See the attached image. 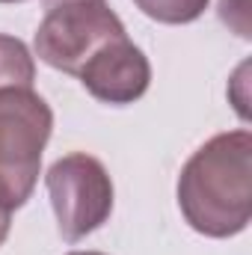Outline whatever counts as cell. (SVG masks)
<instances>
[{
  "label": "cell",
  "mask_w": 252,
  "mask_h": 255,
  "mask_svg": "<svg viewBox=\"0 0 252 255\" xmlns=\"http://www.w3.org/2000/svg\"><path fill=\"white\" fill-rule=\"evenodd\" d=\"M178 208L193 232L235 238L252 220V133L223 130L199 145L178 175Z\"/></svg>",
  "instance_id": "cell-1"
},
{
  "label": "cell",
  "mask_w": 252,
  "mask_h": 255,
  "mask_svg": "<svg viewBox=\"0 0 252 255\" xmlns=\"http://www.w3.org/2000/svg\"><path fill=\"white\" fill-rule=\"evenodd\" d=\"M51 130L54 110L39 92L0 89V202L6 208L15 211L33 196Z\"/></svg>",
  "instance_id": "cell-2"
},
{
  "label": "cell",
  "mask_w": 252,
  "mask_h": 255,
  "mask_svg": "<svg viewBox=\"0 0 252 255\" xmlns=\"http://www.w3.org/2000/svg\"><path fill=\"white\" fill-rule=\"evenodd\" d=\"M45 187L57 229L68 244L83 241L113 214V178L107 166L86 151H71L54 160L45 175Z\"/></svg>",
  "instance_id": "cell-3"
},
{
  "label": "cell",
  "mask_w": 252,
  "mask_h": 255,
  "mask_svg": "<svg viewBox=\"0 0 252 255\" xmlns=\"http://www.w3.org/2000/svg\"><path fill=\"white\" fill-rule=\"evenodd\" d=\"M119 36H127L125 24L107 3H68L48 9L33 48L45 65L77 77L83 65Z\"/></svg>",
  "instance_id": "cell-4"
},
{
  "label": "cell",
  "mask_w": 252,
  "mask_h": 255,
  "mask_svg": "<svg viewBox=\"0 0 252 255\" xmlns=\"http://www.w3.org/2000/svg\"><path fill=\"white\" fill-rule=\"evenodd\" d=\"M77 80L101 104L125 107L139 101L151 86V63L127 36L107 42L89 63L80 68Z\"/></svg>",
  "instance_id": "cell-5"
},
{
  "label": "cell",
  "mask_w": 252,
  "mask_h": 255,
  "mask_svg": "<svg viewBox=\"0 0 252 255\" xmlns=\"http://www.w3.org/2000/svg\"><path fill=\"white\" fill-rule=\"evenodd\" d=\"M33 80H36V60L30 48L15 36L0 33V89L9 86L33 89Z\"/></svg>",
  "instance_id": "cell-6"
},
{
  "label": "cell",
  "mask_w": 252,
  "mask_h": 255,
  "mask_svg": "<svg viewBox=\"0 0 252 255\" xmlns=\"http://www.w3.org/2000/svg\"><path fill=\"white\" fill-rule=\"evenodd\" d=\"M208 3L211 0H133V6L157 24H190L208 9Z\"/></svg>",
  "instance_id": "cell-7"
},
{
  "label": "cell",
  "mask_w": 252,
  "mask_h": 255,
  "mask_svg": "<svg viewBox=\"0 0 252 255\" xmlns=\"http://www.w3.org/2000/svg\"><path fill=\"white\" fill-rule=\"evenodd\" d=\"M220 21L229 24L241 39H250V0H220Z\"/></svg>",
  "instance_id": "cell-8"
},
{
  "label": "cell",
  "mask_w": 252,
  "mask_h": 255,
  "mask_svg": "<svg viewBox=\"0 0 252 255\" xmlns=\"http://www.w3.org/2000/svg\"><path fill=\"white\" fill-rule=\"evenodd\" d=\"M9 229H12V208H6V205L0 202V247H3V241L9 238Z\"/></svg>",
  "instance_id": "cell-9"
},
{
  "label": "cell",
  "mask_w": 252,
  "mask_h": 255,
  "mask_svg": "<svg viewBox=\"0 0 252 255\" xmlns=\"http://www.w3.org/2000/svg\"><path fill=\"white\" fill-rule=\"evenodd\" d=\"M68 3H104V0H45L48 9H54V6H68Z\"/></svg>",
  "instance_id": "cell-10"
},
{
  "label": "cell",
  "mask_w": 252,
  "mask_h": 255,
  "mask_svg": "<svg viewBox=\"0 0 252 255\" xmlns=\"http://www.w3.org/2000/svg\"><path fill=\"white\" fill-rule=\"evenodd\" d=\"M65 255H107V253H95V250H74V253H65Z\"/></svg>",
  "instance_id": "cell-11"
},
{
  "label": "cell",
  "mask_w": 252,
  "mask_h": 255,
  "mask_svg": "<svg viewBox=\"0 0 252 255\" xmlns=\"http://www.w3.org/2000/svg\"><path fill=\"white\" fill-rule=\"evenodd\" d=\"M0 3H21V0H0Z\"/></svg>",
  "instance_id": "cell-12"
}]
</instances>
